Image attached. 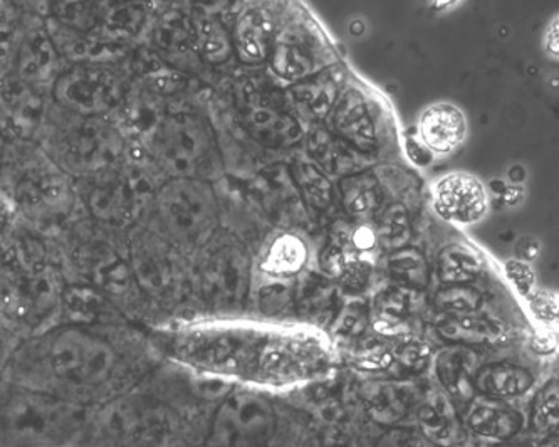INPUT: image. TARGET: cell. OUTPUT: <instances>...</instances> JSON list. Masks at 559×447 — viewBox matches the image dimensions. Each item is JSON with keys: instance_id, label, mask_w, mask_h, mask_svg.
Returning a JSON list of instances; mask_svg holds the SVG:
<instances>
[{"instance_id": "7", "label": "cell", "mask_w": 559, "mask_h": 447, "mask_svg": "<svg viewBox=\"0 0 559 447\" xmlns=\"http://www.w3.org/2000/svg\"><path fill=\"white\" fill-rule=\"evenodd\" d=\"M433 208L445 221L474 224L487 214V192L476 177L462 172L445 175L433 187Z\"/></svg>"}, {"instance_id": "13", "label": "cell", "mask_w": 559, "mask_h": 447, "mask_svg": "<svg viewBox=\"0 0 559 447\" xmlns=\"http://www.w3.org/2000/svg\"><path fill=\"white\" fill-rule=\"evenodd\" d=\"M506 277L512 281L518 293L524 298H530L531 292L534 290V273L527 262L520 259H512L504 264Z\"/></svg>"}, {"instance_id": "1", "label": "cell", "mask_w": 559, "mask_h": 447, "mask_svg": "<svg viewBox=\"0 0 559 447\" xmlns=\"http://www.w3.org/2000/svg\"><path fill=\"white\" fill-rule=\"evenodd\" d=\"M153 342L171 364L207 377L284 387L330 368L323 334L246 321H192L156 331Z\"/></svg>"}, {"instance_id": "16", "label": "cell", "mask_w": 559, "mask_h": 447, "mask_svg": "<svg viewBox=\"0 0 559 447\" xmlns=\"http://www.w3.org/2000/svg\"><path fill=\"white\" fill-rule=\"evenodd\" d=\"M405 150H407L408 158L418 167H427L432 162L433 153L424 143H418L417 140L407 139Z\"/></svg>"}, {"instance_id": "19", "label": "cell", "mask_w": 559, "mask_h": 447, "mask_svg": "<svg viewBox=\"0 0 559 447\" xmlns=\"http://www.w3.org/2000/svg\"><path fill=\"white\" fill-rule=\"evenodd\" d=\"M353 243H355L360 249L371 248V246H373V234L368 230H360L358 233H355Z\"/></svg>"}, {"instance_id": "9", "label": "cell", "mask_w": 559, "mask_h": 447, "mask_svg": "<svg viewBox=\"0 0 559 447\" xmlns=\"http://www.w3.org/2000/svg\"><path fill=\"white\" fill-rule=\"evenodd\" d=\"M56 55L48 37L43 33L31 34L19 52V70L22 81L27 84H43L52 81ZM55 83V81H52Z\"/></svg>"}, {"instance_id": "12", "label": "cell", "mask_w": 559, "mask_h": 447, "mask_svg": "<svg viewBox=\"0 0 559 447\" xmlns=\"http://www.w3.org/2000/svg\"><path fill=\"white\" fill-rule=\"evenodd\" d=\"M468 421L476 433L490 437L511 436L521 426V419L514 412L496 409V405H479Z\"/></svg>"}, {"instance_id": "23", "label": "cell", "mask_w": 559, "mask_h": 447, "mask_svg": "<svg viewBox=\"0 0 559 447\" xmlns=\"http://www.w3.org/2000/svg\"><path fill=\"white\" fill-rule=\"evenodd\" d=\"M0 155H2V145H0Z\"/></svg>"}, {"instance_id": "11", "label": "cell", "mask_w": 559, "mask_h": 447, "mask_svg": "<svg viewBox=\"0 0 559 447\" xmlns=\"http://www.w3.org/2000/svg\"><path fill=\"white\" fill-rule=\"evenodd\" d=\"M533 377L526 370L511 365H495L480 370L476 386L484 396L512 397L530 390Z\"/></svg>"}, {"instance_id": "2", "label": "cell", "mask_w": 559, "mask_h": 447, "mask_svg": "<svg viewBox=\"0 0 559 447\" xmlns=\"http://www.w3.org/2000/svg\"><path fill=\"white\" fill-rule=\"evenodd\" d=\"M128 375L123 350L84 325L40 328L5 358L0 378L90 405L120 389Z\"/></svg>"}, {"instance_id": "4", "label": "cell", "mask_w": 559, "mask_h": 447, "mask_svg": "<svg viewBox=\"0 0 559 447\" xmlns=\"http://www.w3.org/2000/svg\"><path fill=\"white\" fill-rule=\"evenodd\" d=\"M44 125V155L70 177L92 178L120 167L124 137L106 117L56 108Z\"/></svg>"}, {"instance_id": "15", "label": "cell", "mask_w": 559, "mask_h": 447, "mask_svg": "<svg viewBox=\"0 0 559 447\" xmlns=\"http://www.w3.org/2000/svg\"><path fill=\"white\" fill-rule=\"evenodd\" d=\"M531 309H533L536 317L542 320H556V313H558V305L552 296L538 293V295L531 296Z\"/></svg>"}, {"instance_id": "18", "label": "cell", "mask_w": 559, "mask_h": 447, "mask_svg": "<svg viewBox=\"0 0 559 447\" xmlns=\"http://www.w3.org/2000/svg\"><path fill=\"white\" fill-rule=\"evenodd\" d=\"M546 49L549 55L558 56V19H555L549 27L548 37H546Z\"/></svg>"}, {"instance_id": "8", "label": "cell", "mask_w": 559, "mask_h": 447, "mask_svg": "<svg viewBox=\"0 0 559 447\" xmlns=\"http://www.w3.org/2000/svg\"><path fill=\"white\" fill-rule=\"evenodd\" d=\"M421 143L432 153H451L467 136V121L457 106L439 103L425 109L418 123Z\"/></svg>"}, {"instance_id": "14", "label": "cell", "mask_w": 559, "mask_h": 447, "mask_svg": "<svg viewBox=\"0 0 559 447\" xmlns=\"http://www.w3.org/2000/svg\"><path fill=\"white\" fill-rule=\"evenodd\" d=\"M17 212L12 197L5 190L0 189V237H4L12 230L15 219H17Z\"/></svg>"}, {"instance_id": "20", "label": "cell", "mask_w": 559, "mask_h": 447, "mask_svg": "<svg viewBox=\"0 0 559 447\" xmlns=\"http://www.w3.org/2000/svg\"><path fill=\"white\" fill-rule=\"evenodd\" d=\"M521 197H523V190H521L520 187H512V189L508 190L506 200H508V204H516Z\"/></svg>"}, {"instance_id": "3", "label": "cell", "mask_w": 559, "mask_h": 447, "mask_svg": "<svg viewBox=\"0 0 559 447\" xmlns=\"http://www.w3.org/2000/svg\"><path fill=\"white\" fill-rule=\"evenodd\" d=\"M87 408L0 378V447L80 443Z\"/></svg>"}, {"instance_id": "10", "label": "cell", "mask_w": 559, "mask_h": 447, "mask_svg": "<svg viewBox=\"0 0 559 447\" xmlns=\"http://www.w3.org/2000/svg\"><path fill=\"white\" fill-rule=\"evenodd\" d=\"M308 261L306 244L293 234H283L271 244L261 262V270L271 277L289 278L298 274Z\"/></svg>"}, {"instance_id": "6", "label": "cell", "mask_w": 559, "mask_h": 447, "mask_svg": "<svg viewBox=\"0 0 559 447\" xmlns=\"http://www.w3.org/2000/svg\"><path fill=\"white\" fill-rule=\"evenodd\" d=\"M8 193L17 211L51 214L61 211L71 200L70 175L56 167L43 152L19 168L12 192Z\"/></svg>"}, {"instance_id": "21", "label": "cell", "mask_w": 559, "mask_h": 447, "mask_svg": "<svg viewBox=\"0 0 559 447\" xmlns=\"http://www.w3.org/2000/svg\"><path fill=\"white\" fill-rule=\"evenodd\" d=\"M454 2H457V0H436V8L445 9L449 8V5L454 4Z\"/></svg>"}, {"instance_id": "5", "label": "cell", "mask_w": 559, "mask_h": 447, "mask_svg": "<svg viewBox=\"0 0 559 447\" xmlns=\"http://www.w3.org/2000/svg\"><path fill=\"white\" fill-rule=\"evenodd\" d=\"M56 103L71 114L106 117L123 102L127 80L105 64H78L55 80Z\"/></svg>"}, {"instance_id": "22", "label": "cell", "mask_w": 559, "mask_h": 447, "mask_svg": "<svg viewBox=\"0 0 559 447\" xmlns=\"http://www.w3.org/2000/svg\"><path fill=\"white\" fill-rule=\"evenodd\" d=\"M39 447H81L80 443L73 444H59V446H39Z\"/></svg>"}, {"instance_id": "17", "label": "cell", "mask_w": 559, "mask_h": 447, "mask_svg": "<svg viewBox=\"0 0 559 447\" xmlns=\"http://www.w3.org/2000/svg\"><path fill=\"white\" fill-rule=\"evenodd\" d=\"M539 251H542V244L534 237H521L516 244V256L520 261L531 262L538 258Z\"/></svg>"}]
</instances>
